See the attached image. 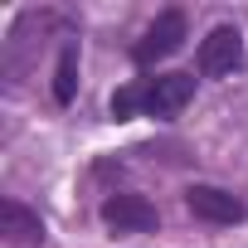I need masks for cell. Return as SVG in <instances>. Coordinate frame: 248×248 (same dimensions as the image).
Instances as JSON below:
<instances>
[{
	"label": "cell",
	"instance_id": "8992f818",
	"mask_svg": "<svg viewBox=\"0 0 248 248\" xmlns=\"http://www.w3.org/2000/svg\"><path fill=\"white\" fill-rule=\"evenodd\" d=\"M0 233L15 248H39L44 243V219L34 209H25L20 200H0Z\"/></svg>",
	"mask_w": 248,
	"mask_h": 248
},
{
	"label": "cell",
	"instance_id": "52a82bcc",
	"mask_svg": "<svg viewBox=\"0 0 248 248\" xmlns=\"http://www.w3.org/2000/svg\"><path fill=\"white\" fill-rule=\"evenodd\" d=\"M73 93H78V44H63L59 73H54V97L59 102H73Z\"/></svg>",
	"mask_w": 248,
	"mask_h": 248
},
{
	"label": "cell",
	"instance_id": "7a4b0ae2",
	"mask_svg": "<svg viewBox=\"0 0 248 248\" xmlns=\"http://www.w3.org/2000/svg\"><path fill=\"white\" fill-rule=\"evenodd\" d=\"M195 97V78L190 73H161L141 88V112L146 117H175L185 102Z\"/></svg>",
	"mask_w": 248,
	"mask_h": 248
},
{
	"label": "cell",
	"instance_id": "ba28073f",
	"mask_svg": "<svg viewBox=\"0 0 248 248\" xmlns=\"http://www.w3.org/2000/svg\"><path fill=\"white\" fill-rule=\"evenodd\" d=\"M137 107H141V88H122V93L112 97V117H117V122H127Z\"/></svg>",
	"mask_w": 248,
	"mask_h": 248
},
{
	"label": "cell",
	"instance_id": "5b68a950",
	"mask_svg": "<svg viewBox=\"0 0 248 248\" xmlns=\"http://www.w3.org/2000/svg\"><path fill=\"white\" fill-rule=\"evenodd\" d=\"M102 219H107L117 233H151V229H156V209H151L141 195H107V200H102Z\"/></svg>",
	"mask_w": 248,
	"mask_h": 248
},
{
	"label": "cell",
	"instance_id": "3957f363",
	"mask_svg": "<svg viewBox=\"0 0 248 248\" xmlns=\"http://www.w3.org/2000/svg\"><path fill=\"white\" fill-rule=\"evenodd\" d=\"M180 44H185V15H180V10H161V15H156V25L146 30V39L137 44V63L170 59Z\"/></svg>",
	"mask_w": 248,
	"mask_h": 248
},
{
	"label": "cell",
	"instance_id": "277c9868",
	"mask_svg": "<svg viewBox=\"0 0 248 248\" xmlns=\"http://www.w3.org/2000/svg\"><path fill=\"white\" fill-rule=\"evenodd\" d=\"M185 204L195 219H209V224H238L243 219V200L219 190V185H190L185 190Z\"/></svg>",
	"mask_w": 248,
	"mask_h": 248
},
{
	"label": "cell",
	"instance_id": "6da1fadb",
	"mask_svg": "<svg viewBox=\"0 0 248 248\" xmlns=\"http://www.w3.org/2000/svg\"><path fill=\"white\" fill-rule=\"evenodd\" d=\"M243 68V34L233 25L209 30V39L200 44V73L204 78H233Z\"/></svg>",
	"mask_w": 248,
	"mask_h": 248
}]
</instances>
